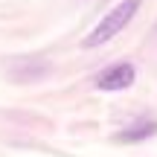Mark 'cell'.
<instances>
[{"label":"cell","mask_w":157,"mask_h":157,"mask_svg":"<svg viewBox=\"0 0 157 157\" xmlns=\"http://www.w3.org/2000/svg\"><path fill=\"white\" fill-rule=\"evenodd\" d=\"M151 134H157V119H134V122H128V128H122L117 134L119 143H143L148 140Z\"/></svg>","instance_id":"obj_3"},{"label":"cell","mask_w":157,"mask_h":157,"mask_svg":"<svg viewBox=\"0 0 157 157\" xmlns=\"http://www.w3.org/2000/svg\"><path fill=\"white\" fill-rule=\"evenodd\" d=\"M140 6H143V0H122V3H117L99 23H96L93 32L84 38V47H99V44H105V41L117 38V35L128 26V21L137 15V9H140Z\"/></svg>","instance_id":"obj_1"},{"label":"cell","mask_w":157,"mask_h":157,"mask_svg":"<svg viewBox=\"0 0 157 157\" xmlns=\"http://www.w3.org/2000/svg\"><path fill=\"white\" fill-rule=\"evenodd\" d=\"M134 67L131 64H113V67L102 70L99 76H96V87L99 90H125L134 84Z\"/></svg>","instance_id":"obj_2"}]
</instances>
